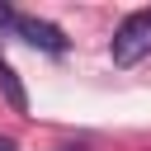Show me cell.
I'll return each instance as SVG.
<instances>
[{
	"label": "cell",
	"mask_w": 151,
	"mask_h": 151,
	"mask_svg": "<svg viewBox=\"0 0 151 151\" xmlns=\"http://www.w3.org/2000/svg\"><path fill=\"white\" fill-rule=\"evenodd\" d=\"M146 52H151V9H137L113 28L109 57H113V66H137Z\"/></svg>",
	"instance_id": "1"
},
{
	"label": "cell",
	"mask_w": 151,
	"mask_h": 151,
	"mask_svg": "<svg viewBox=\"0 0 151 151\" xmlns=\"http://www.w3.org/2000/svg\"><path fill=\"white\" fill-rule=\"evenodd\" d=\"M9 33H19L28 47H42V52H66V33L57 28V24H47V19H38V14H9V24H5Z\"/></svg>",
	"instance_id": "2"
},
{
	"label": "cell",
	"mask_w": 151,
	"mask_h": 151,
	"mask_svg": "<svg viewBox=\"0 0 151 151\" xmlns=\"http://www.w3.org/2000/svg\"><path fill=\"white\" fill-rule=\"evenodd\" d=\"M0 151H19V146H14V137H0Z\"/></svg>",
	"instance_id": "3"
},
{
	"label": "cell",
	"mask_w": 151,
	"mask_h": 151,
	"mask_svg": "<svg viewBox=\"0 0 151 151\" xmlns=\"http://www.w3.org/2000/svg\"><path fill=\"white\" fill-rule=\"evenodd\" d=\"M0 71H5V61H0Z\"/></svg>",
	"instance_id": "4"
}]
</instances>
